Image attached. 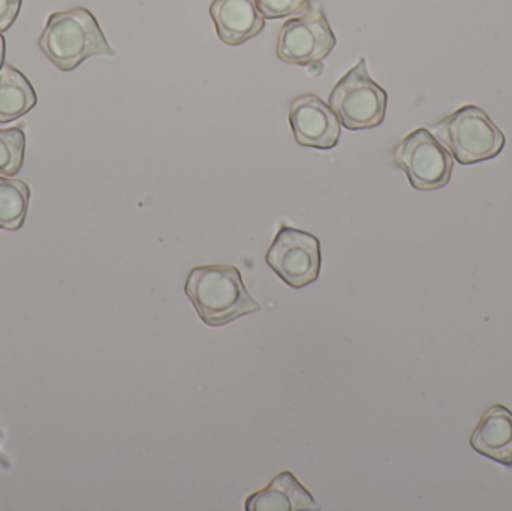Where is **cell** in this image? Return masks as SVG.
Segmentation results:
<instances>
[{
	"mask_svg": "<svg viewBox=\"0 0 512 511\" xmlns=\"http://www.w3.org/2000/svg\"><path fill=\"white\" fill-rule=\"evenodd\" d=\"M185 293L206 326L222 327L261 311L242 272L230 264H206L189 272Z\"/></svg>",
	"mask_w": 512,
	"mask_h": 511,
	"instance_id": "6da1fadb",
	"label": "cell"
},
{
	"mask_svg": "<svg viewBox=\"0 0 512 511\" xmlns=\"http://www.w3.org/2000/svg\"><path fill=\"white\" fill-rule=\"evenodd\" d=\"M38 44L62 71H72L92 56H116L95 15L86 8L51 14Z\"/></svg>",
	"mask_w": 512,
	"mask_h": 511,
	"instance_id": "7a4b0ae2",
	"label": "cell"
},
{
	"mask_svg": "<svg viewBox=\"0 0 512 511\" xmlns=\"http://www.w3.org/2000/svg\"><path fill=\"white\" fill-rule=\"evenodd\" d=\"M430 132L450 150L463 165L495 159L505 147V134L477 105H465L445 119L439 120Z\"/></svg>",
	"mask_w": 512,
	"mask_h": 511,
	"instance_id": "3957f363",
	"label": "cell"
},
{
	"mask_svg": "<svg viewBox=\"0 0 512 511\" xmlns=\"http://www.w3.org/2000/svg\"><path fill=\"white\" fill-rule=\"evenodd\" d=\"M330 107L340 123L351 131L382 125L387 114L388 95L372 77L364 57L349 69L330 93Z\"/></svg>",
	"mask_w": 512,
	"mask_h": 511,
	"instance_id": "277c9868",
	"label": "cell"
},
{
	"mask_svg": "<svg viewBox=\"0 0 512 511\" xmlns=\"http://www.w3.org/2000/svg\"><path fill=\"white\" fill-rule=\"evenodd\" d=\"M393 159L417 191H436L450 183L453 155L429 129H415L406 135L393 150Z\"/></svg>",
	"mask_w": 512,
	"mask_h": 511,
	"instance_id": "5b68a950",
	"label": "cell"
},
{
	"mask_svg": "<svg viewBox=\"0 0 512 511\" xmlns=\"http://www.w3.org/2000/svg\"><path fill=\"white\" fill-rule=\"evenodd\" d=\"M336 36L321 5L289 18L277 35L276 54L283 63L310 66L324 60L336 47Z\"/></svg>",
	"mask_w": 512,
	"mask_h": 511,
	"instance_id": "8992f818",
	"label": "cell"
},
{
	"mask_svg": "<svg viewBox=\"0 0 512 511\" xmlns=\"http://www.w3.org/2000/svg\"><path fill=\"white\" fill-rule=\"evenodd\" d=\"M268 267L295 290L318 281L321 273V242L300 228L282 225L265 254Z\"/></svg>",
	"mask_w": 512,
	"mask_h": 511,
	"instance_id": "52a82bcc",
	"label": "cell"
},
{
	"mask_svg": "<svg viewBox=\"0 0 512 511\" xmlns=\"http://www.w3.org/2000/svg\"><path fill=\"white\" fill-rule=\"evenodd\" d=\"M289 125L297 144L310 149H334L342 135V123L333 108L313 93L292 99Z\"/></svg>",
	"mask_w": 512,
	"mask_h": 511,
	"instance_id": "ba28073f",
	"label": "cell"
},
{
	"mask_svg": "<svg viewBox=\"0 0 512 511\" xmlns=\"http://www.w3.org/2000/svg\"><path fill=\"white\" fill-rule=\"evenodd\" d=\"M210 15L224 44L239 47L264 30L265 18L255 0H213Z\"/></svg>",
	"mask_w": 512,
	"mask_h": 511,
	"instance_id": "9c48e42d",
	"label": "cell"
},
{
	"mask_svg": "<svg viewBox=\"0 0 512 511\" xmlns=\"http://www.w3.org/2000/svg\"><path fill=\"white\" fill-rule=\"evenodd\" d=\"M471 446L484 458L512 468V413L505 405H492L471 435Z\"/></svg>",
	"mask_w": 512,
	"mask_h": 511,
	"instance_id": "30bf717a",
	"label": "cell"
},
{
	"mask_svg": "<svg viewBox=\"0 0 512 511\" xmlns=\"http://www.w3.org/2000/svg\"><path fill=\"white\" fill-rule=\"evenodd\" d=\"M245 509L248 511H315L321 510V506L291 471H283L271 480L270 485L248 497Z\"/></svg>",
	"mask_w": 512,
	"mask_h": 511,
	"instance_id": "8fae6325",
	"label": "cell"
},
{
	"mask_svg": "<svg viewBox=\"0 0 512 511\" xmlns=\"http://www.w3.org/2000/svg\"><path fill=\"white\" fill-rule=\"evenodd\" d=\"M38 102L26 75L9 65L0 69V123L12 122L29 113Z\"/></svg>",
	"mask_w": 512,
	"mask_h": 511,
	"instance_id": "7c38bea8",
	"label": "cell"
},
{
	"mask_svg": "<svg viewBox=\"0 0 512 511\" xmlns=\"http://www.w3.org/2000/svg\"><path fill=\"white\" fill-rule=\"evenodd\" d=\"M30 188L26 182L0 176V230L23 227L29 210Z\"/></svg>",
	"mask_w": 512,
	"mask_h": 511,
	"instance_id": "4fadbf2b",
	"label": "cell"
},
{
	"mask_svg": "<svg viewBox=\"0 0 512 511\" xmlns=\"http://www.w3.org/2000/svg\"><path fill=\"white\" fill-rule=\"evenodd\" d=\"M26 135L21 128L0 129V174L14 176L23 167Z\"/></svg>",
	"mask_w": 512,
	"mask_h": 511,
	"instance_id": "5bb4252c",
	"label": "cell"
},
{
	"mask_svg": "<svg viewBox=\"0 0 512 511\" xmlns=\"http://www.w3.org/2000/svg\"><path fill=\"white\" fill-rule=\"evenodd\" d=\"M255 2L259 12L268 20L303 14L312 5L310 0H255Z\"/></svg>",
	"mask_w": 512,
	"mask_h": 511,
	"instance_id": "9a60e30c",
	"label": "cell"
},
{
	"mask_svg": "<svg viewBox=\"0 0 512 511\" xmlns=\"http://www.w3.org/2000/svg\"><path fill=\"white\" fill-rule=\"evenodd\" d=\"M23 0H0V32L8 30L20 14Z\"/></svg>",
	"mask_w": 512,
	"mask_h": 511,
	"instance_id": "2e32d148",
	"label": "cell"
},
{
	"mask_svg": "<svg viewBox=\"0 0 512 511\" xmlns=\"http://www.w3.org/2000/svg\"><path fill=\"white\" fill-rule=\"evenodd\" d=\"M3 62H5V38L0 33V69H2Z\"/></svg>",
	"mask_w": 512,
	"mask_h": 511,
	"instance_id": "e0dca14e",
	"label": "cell"
}]
</instances>
